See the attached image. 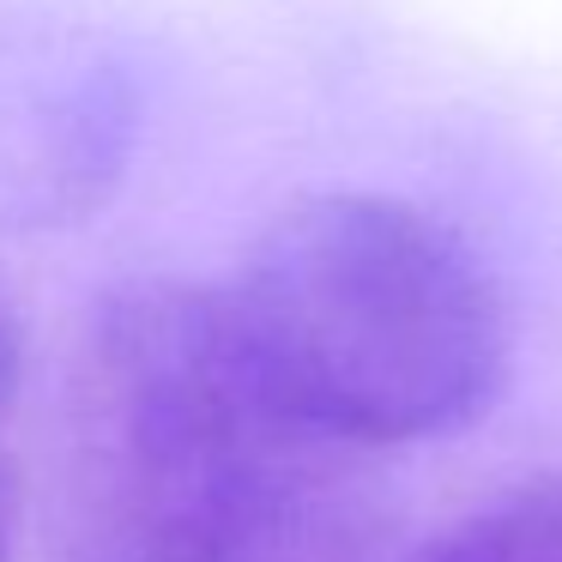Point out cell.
<instances>
[{
    "label": "cell",
    "instance_id": "7a4b0ae2",
    "mask_svg": "<svg viewBox=\"0 0 562 562\" xmlns=\"http://www.w3.org/2000/svg\"><path fill=\"white\" fill-rule=\"evenodd\" d=\"M296 417L369 453L477 424L508 375L484 260L393 194H303L218 284Z\"/></svg>",
    "mask_w": 562,
    "mask_h": 562
},
{
    "label": "cell",
    "instance_id": "6da1fadb",
    "mask_svg": "<svg viewBox=\"0 0 562 562\" xmlns=\"http://www.w3.org/2000/svg\"><path fill=\"white\" fill-rule=\"evenodd\" d=\"M375 460L321 436L255 363L218 284H127L67 369V562H369Z\"/></svg>",
    "mask_w": 562,
    "mask_h": 562
},
{
    "label": "cell",
    "instance_id": "277c9868",
    "mask_svg": "<svg viewBox=\"0 0 562 562\" xmlns=\"http://www.w3.org/2000/svg\"><path fill=\"white\" fill-rule=\"evenodd\" d=\"M13 393H19V333L0 315V417L13 412ZM13 532H19V490L7 460H0V562H13Z\"/></svg>",
    "mask_w": 562,
    "mask_h": 562
},
{
    "label": "cell",
    "instance_id": "3957f363",
    "mask_svg": "<svg viewBox=\"0 0 562 562\" xmlns=\"http://www.w3.org/2000/svg\"><path fill=\"white\" fill-rule=\"evenodd\" d=\"M412 562H562V477L502 490Z\"/></svg>",
    "mask_w": 562,
    "mask_h": 562
}]
</instances>
